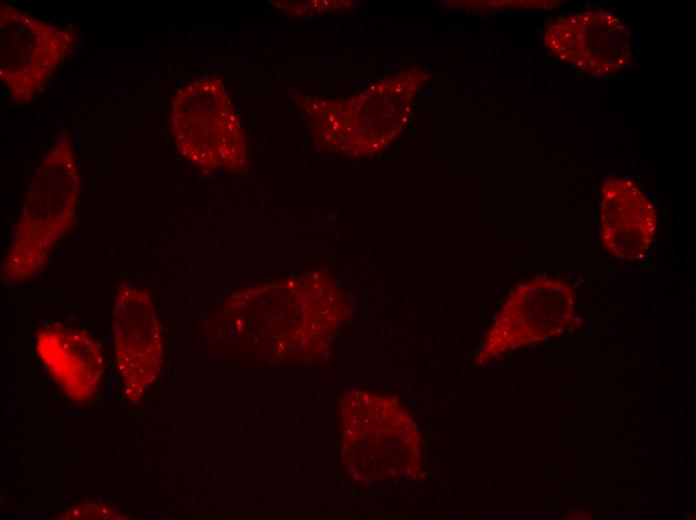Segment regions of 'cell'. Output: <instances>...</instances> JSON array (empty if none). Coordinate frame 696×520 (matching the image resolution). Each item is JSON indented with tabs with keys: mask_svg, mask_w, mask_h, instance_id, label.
<instances>
[{
	"mask_svg": "<svg viewBox=\"0 0 696 520\" xmlns=\"http://www.w3.org/2000/svg\"><path fill=\"white\" fill-rule=\"evenodd\" d=\"M599 226L601 243L609 255L636 261L651 246L657 215L653 203L633 181L609 177L600 191Z\"/></svg>",
	"mask_w": 696,
	"mask_h": 520,
	"instance_id": "9",
	"label": "cell"
},
{
	"mask_svg": "<svg viewBox=\"0 0 696 520\" xmlns=\"http://www.w3.org/2000/svg\"><path fill=\"white\" fill-rule=\"evenodd\" d=\"M35 339L39 359L65 394L76 402L92 399L104 370L99 343L84 331L62 325L41 329Z\"/></svg>",
	"mask_w": 696,
	"mask_h": 520,
	"instance_id": "10",
	"label": "cell"
},
{
	"mask_svg": "<svg viewBox=\"0 0 696 520\" xmlns=\"http://www.w3.org/2000/svg\"><path fill=\"white\" fill-rule=\"evenodd\" d=\"M170 133L179 154L202 170L241 171L246 138L222 81L212 75L180 87L171 100Z\"/></svg>",
	"mask_w": 696,
	"mask_h": 520,
	"instance_id": "4",
	"label": "cell"
},
{
	"mask_svg": "<svg viewBox=\"0 0 696 520\" xmlns=\"http://www.w3.org/2000/svg\"><path fill=\"white\" fill-rule=\"evenodd\" d=\"M341 454L364 484L416 478L423 441L408 411L394 398L355 389L340 402Z\"/></svg>",
	"mask_w": 696,
	"mask_h": 520,
	"instance_id": "3",
	"label": "cell"
},
{
	"mask_svg": "<svg viewBox=\"0 0 696 520\" xmlns=\"http://www.w3.org/2000/svg\"><path fill=\"white\" fill-rule=\"evenodd\" d=\"M544 42L556 58L595 77L615 73L631 60L628 27L606 10L558 18L547 28Z\"/></svg>",
	"mask_w": 696,
	"mask_h": 520,
	"instance_id": "8",
	"label": "cell"
},
{
	"mask_svg": "<svg viewBox=\"0 0 696 520\" xmlns=\"http://www.w3.org/2000/svg\"><path fill=\"white\" fill-rule=\"evenodd\" d=\"M226 309L246 351L262 358L317 360L329 351L348 307L334 279L313 271L240 291Z\"/></svg>",
	"mask_w": 696,
	"mask_h": 520,
	"instance_id": "1",
	"label": "cell"
},
{
	"mask_svg": "<svg viewBox=\"0 0 696 520\" xmlns=\"http://www.w3.org/2000/svg\"><path fill=\"white\" fill-rule=\"evenodd\" d=\"M574 306L575 292L563 279L537 276L517 286L496 315L477 362L561 334L572 321Z\"/></svg>",
	"mask_w": 696,
	"mask_h": 520,
	"instance_id": "6",
	"label": "cell"
},
{
	"mask_svg": "<svg viewBox=\"0 0 696 520\" xmlns=\"http://www.w3.org/2000/svg\"><path fill=\"white\" fill-rule=\"evenodd\" d=\"M81 187L71 139L61 134L28 185L2 260L4 282L23 283L44 270L54 248L76 222Z\"/></svg>",
	"mask_w": 696,
	"mask_h": 520,
	"instance_id": "2",
	"label": "cell"
},
{
	"mask_svg": "<svg viewBox=\"0 0 696 520\" xmlns=\"http://www.w3.org/2000/svg\"><path fill=\"white\" fill-rule=\"evenodd\" d=\"M112 328L126 395L136 403L158 377L163 362L161 326L145 289L127 282L120 284L115 294Z\"/></svg>",
	"mask_w": 696,
	"mask_h": 520,
	"instance_id": "7",
	"label": "cell"
},
{
	"mask_svg": "<svg viewBox=\"0 0 696 520\" xmlns=\"http://www.w3.org/2000/svg\"><path fill=\"white\" fill-rule=\"evenodd\" d=\"M61 518H104V519H115V518H120L117 517V514L113 512L112 509L109 507H102V506H97L95 507L94 505L92 506H86L83 505L81 507H75L72 508L67 514L62 515Z\"/></svg>",
	"mask_w": 696,
	"mask_h": 520,
	"instance_id": "11",
	"label": "cell"
},
{
	"mask_svg": "<svg viewBox=\"0 0 696 520\" xmlns=\"http://www.w3.org/2000/svg\"><path fill=\"white\" fill-rule=\"evenodd\" d=\"M77 41L74 29L0 3V80L12 100L29 104L46 89Z\"/></svg>",
	"mask_w": 696,
	"mask_h": 520,
	"instance_id": "5",
	"label": "cell"
}]
</instances>
